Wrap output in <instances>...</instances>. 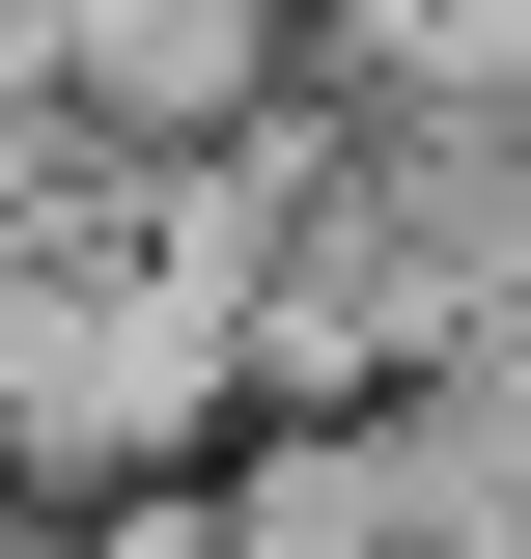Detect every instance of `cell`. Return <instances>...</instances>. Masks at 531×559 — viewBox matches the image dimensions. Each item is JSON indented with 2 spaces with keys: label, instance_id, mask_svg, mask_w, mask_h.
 I'll return each instance as SVG.
<instances>
[{
  "label": "cell",
  "instance_id": "cell-1",
  "mask_svg": "<svg viewBox=\"0 0 531 559\" xmlns=\"http://www.w3.org/2000/svg\"><path fill=\"white\" fill-rule=\"evenodd\" d=\"M0 84L84 168H224L308 112V0H0Z\"/></svg>",
  "mask_w": 531,
  "mask_h": 559
},
{
  "label": "cell",
  "instance_id": "cell-3",
  "mask_svg": "<svg viewBox=\"0 0 531 559\" xmlns=\"http://www.w3.org/2000/svg\"><path fill=\"white\" fill-rule=\"evenodd\" d=\"M0 559H57V532H28V503H0Z\"/></svg>",
  "mask_w": 531,
  "mask_h": 559
},
{
  "label": "cell",
  "instance_id": "cell-2",
  "mask_svg": "<svg viewBox=\"0 0 531 559\" xmlns=\"http://www.w3.org/2000/svg\"><path fill=\"white\" fill-rule=\"evenodd\" d=\"M420 448H448L475 532H531V336H504V364H420Z\"/></svg>",
  "mask_w": 531,
  "mask_h": 559
}]
</instances>
